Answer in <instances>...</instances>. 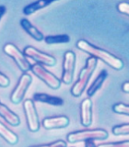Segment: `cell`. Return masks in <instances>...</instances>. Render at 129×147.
Returning <instances> with one entry per match:
<instances>
[{
	"label": "cell",
	"instance_id": "d4e9b609",
	"mask_svg": "<svg viewBox=\"0 0 129 147\" xmlns=\"http://www.w3.org/2000/svg\"><path fill=\"white\" fill-rule=\"evenodd\" d=\"M6 11H7V7L5 6H0V20H1V18L4 17V15L6 14Z\"/></svg>",
	"mask_w": 129,
	"mask_h": 147
},
{
	"label": "cell",
	"instance_id": "ac0fdd59",
	"mask_svg": "<svg viewBox=\"0 0 129 147\" xmlns=\"http://www.w3.org/2000/svg\"><path fill=\"white\" fill-rule=\"evenodd\" d=\"M44 40L47 44H58V43H67L70 41V37L67 34L62 35H51L44 37Z\"/></svg>",
	"mask_w": 129,
	"mask_h": 147
},
{
	"label": "cell",
	"instance_id": "44dd1931",
	"mask_svg": "<svg viewBox=\"0 0 129 147\" xmlns=\"http://www.w3.org/2000/svg\"><path fill=\"white\" fill-rule=\"evenodd\" d=\"M97 147H129V141L118 142H108V144H100Z\"/></svg>",
	"mask_w": 129,
	"mask_h": 147
},
{
	"label": "cell",
	"instance_id": "9a60e30c",
	"mask_svg": "<svg viewBox=\"0 0 129 147\" xmlns=\"http://www.w3.org/2000/svg\"><path fill=\"white\" fill-rule=\"evenodd\" d=\"M107 76H108L107 71H106V70L101 71L100 73V75L97 76V78L93 81V83L91 84V86H90V88H88V91H87L88 96H94L96 92L100 88L101 86H103V82L105 81L106 78H107Z\"/></svg>",
	"mask_w": 129,
	"mask_h": 147
},
{
	"label": "cell",
	"instance_id": "603a6c76",
	"mask_svg": "<svg viewBox=\"0 0 129 147\" xmlns=\"http://www.w3.org/2000/svg\"><path fill=\"white\" fill-rule=\"evenodd\" d=\"M117 9L119 10V12L129 16V3H126V2L119 3L118 6H117Z\"/></svg>",
	"mask_w": 129,
	"mask_h": 147
},
{
	"label": "cell",
	"instance_id": "4fadbf2b",
	"mask_svg": "<svg viewBox=\"0 0 129 147\" xmlns=\"http://www.w3.org/2000/svg\"><path fill=\"white\" fill-rule=\"evenodd\" d=\"M33 100L37 102H41L53 106H62L64 104L63 98H59V96H51L44 93H36L33 95Z\"/></svg>",
	"mask_w": 129,
	"mask_h": 147
},
{
	"label": "cell",
	"instance_id": "7402d4cb",
	"mask_svg": "<svg viewBox=\"0 0 129 147\" xmlns=\"http://www.w3.org/2000/svg\"><path fill=\"white\" fill-rule=\"evenodd\" d=\"M31 147H67V142L64 141L59 140L56 142H54L52 144H43V145H39V146H31Z\"/></svg>",
	"mask_w": 129,
	"mask_h": 147
},
{
	"label": "cell",
	"instance_id": "7a4b0ae2",
	"mask_svg": "<svg viewBox=\"0 0 129 147\" xmlns=\"http://www.w3.org/2000/svg\"><path fill=\"white\" fill-rule=\"evenodd\" d=\"M97 63H98V60L92 56L87 60L86 65L82 68V70L80 71V74H79V76H78V79L77 80L75 85H74L71 88L72 96L78 98V96H80L81 94L84 92L86 86L88 85V82H89L92 74L95 71Z\"/></svg>",
	"mask_w": 129,
	"mask_h": 147
},
{
	"label": "cell",
	"instance_id": "9c48e42d",
	"mask_svg": "<svg viewBox=\"0 0 129 147\" xmlns=\"http://www.w3.org/2000/svg\"><path fill=\"white\" fill-rule=\"evenodd\" d=\"M24 54L26 56L33 59L34 61L38 62L40 63L45 64V65L54 66L55 64H56V60H55V58L53 57L52 55L41 53L37 49H35L34 47H31V46H27L24 49Z\"/></svg>",
	"mask_w": 129,
	"mask_h": 147
},
{
	"label": "cell",
	"instance_id": "8992f818",
	"mask_svg": "<svg viewBox=\"0 0 129 147\" xmlns=\"http://www.w3.org/2000/svg\"><path fill=\"white\" fill-rule=\"evenodd\" d=\"M31 84V76L29 74L24 73L20 76L15 89L13 90L10 96V99L12 101V103L18 104L21 102L23 98H24V96Z\"/></svg>",
	"mask_w": 129,
	"mask_h": 147
},
{
	"label": "cell",
	"instance_id": "e0dca14e",
	"mask_svg": "<svg viewBox=\"0 0 129 147\" xmlns=\"http://www.w3.org/2000/svg\"><path fill=\"white\" fill-rule=\"evenodd\" d=\"M53 1H47V0H39V1L33 2L30 5L26 6L23 8V13L25 15H31V14L35 13L36 11L40 10V9L43 8L45 7L49 6L50 4H52Z\"/></svg>",
	"mask_w": 129,
	"mask_h": 147
},
{
	"label": "cell",
	"instance_id": "ffe728a7",
	"mask_svg": "<svg viewBox=\"0 0 129 147\" xmlns=\"http://www.w3.org/2000/svg\"><path fill=\"white\" fill-rule=\"evenodd\" d=\"M113 110L115 113L129 116V105H126L123 103H117L113 106Z\"/></svg>",
	"mask_w": 129,
	"mask_h": 147
},
{
	"label": "cell",
	"instance_id": "d6986e66",
	"mask_svg": "<svg viewBox=\"0 0 129 147\" xmlns=\"http://www.w3.org/2000/svg\"><path fill=\"white\" fill-rule=\"evenodd\" d=\"M113 133L114 135H127L129 134V124H122L113 128Z\"/></svg>",
	"mask_w": 129,
	"mask_h": 147
},
{
	"label": "cell",
	"instance_id": "52a82bcc",
	"mask_svg": "<svg viewBox=\"0 0 129 147\" xmlns=\"http://www.w3.org/2000/svg\"><path fill=\"white\" fill-rule=\"evenodd\" d=\"M23 109H24L29 130L31 131H37L40 129V122L33 101L31 99H26L23 103Z\"/></svg>",
	"mask_w": 129,
	"mask_h": 147
},
{
	"label": "cell",
	"instance_id": "30bf717a",
	"mask_svg": "<svg viewBox=\"0 0 129 147\" xmlns=\"http://www.w3.org/2000/svg\"><path fill=\"white\" fill-rule=\"evenodd\" d=\"M80 121L85 127H89L92 123V101L90 98H85L80 106Z\"/></svg>",
	"mask_w": 129,
	"mask_h": 147
},
{
	"label": "cell",
	"instance_id": "484cf974",
	"mask_svg": "<svg viewBox=\"0 0 129 147\" xmlns=\"http://www.w3.org/2000/svg\"><path fill=\"white\" fill-rule=\"evenodd\" d=\"M122 89L124 92H126V93H128L129 94V82H126L123 84V86H122Z\"/></svg>",
	"mask_w": 129,
	"mask_h": 147
},
{
	"label": "cell",
	"instance_id": "4316f807",
	"mask_svg": "<svg viewBox=\"0 0 129 147\" xmlns=\"http://www.w3.org/2000/svg\"><path fill=\"white\" fill-rule=\"evenodd\" d=\"M85 147H97L94 141H87L85 142Z\"/></svg>",
	"mask_w": 129,
	"mask_h": 147
},
{
	"label": "cell",
	"instance_id": "5b68a950",
	"mask_svg": "<svg viewBox=\"0 0 129 147\" xmlns=\"http://www.w3.org/2000/svg\"><path fill=\"white\" fill-rule=\"evenodd\" d=\"M31 71L37 77H39L41 81L44 82L50 88L58 89L60 86H61V81H60L54 75H53L51 72L47 71L43 65H41L39 63H35L33 65H31Z\"/></svg>",
	"mask_w": 129,
	"mask_h": 147
},
{
	"label": "cell",
	"instance_id": "ba28073f",
	"mask_svg": "<svg viewBox=\"0 0 129 147\" xmlns=\"http://www.w3.org/2000/svg\"><path fill=\"white\" fill-rule=\"evenodd\" d=\"M76 63V55L71 51L66 52L64 55L63 61V74H62V81L64 84H70L73 80L74 70H75Z\"/></svg>",
	"mask_w": 129,
	"mask_h": 147
},
{
	"label": "cell",
	"instance_id": "7c38bea8",
	"mask_svg": "<svg viewBox=\"0 0 129 147\" xmlns=\"http://www.w3.org/2000/svg\"><path fill=\"white\" fill-rule=\"evenodd\" d=\"M0 116L11 126H18L20 123V119L18 115L11 111L6 105L2 104L1 101H0Z\"/></svg>",
	"mask_w": 129,
	"mask_h": 147
},
{
	"label": "cell",
	"instance_id": "2e32d148",
	"mask_svg": "<svg viewBox=\"0 0 129 147\" xmlns=\"http://www.w3.org/2000/svg\"><path fill=\"white\" fill-rule=\"evenodd\" d=\"M0 136L6 142H7L8 144H10L12 145L16 144L18 142V135L16 133H14L12 131L9 130L7 126H5L2 122H0Z\"/></svg>",
	"mask_w": 129,
	"mask_h": 147
},
{
	"label": "cell",
	"instance_id": "5bb4252c",
	"mask_svg": "<svg viewBox=\"0 0 129 147\" xmlns=\"http://www.w3.org/2000/svg\"><path fill=\"white\" fill-rule=\"evenodd\" d=\"M20 26L22 27V29L34 40L41 41L44 39L43 33H41V32L37 29L36 27H34L33 25H32L31 23L27 20V18H22V20H20Z\"/></svg>",
	"mask_w": 129,
	"mask_h": 147
},
{
	"label": "cell",
	"instance_id": "3957f363",
	"mask_svg": "<svg viewBox=\"0 0 129 147\" xmlns=\"http://www.w3.org/2000/svg\"><path fill=\"white\" fill-rule=\"evenodd\" d=\"M108 137V132L103 129H93V130H83L71 132L67 135V139L70 144L77 142H87L95 140H104Z\"/></svg>",
	"mask_w": 129,
	"mask_h": 147
},
{
	"label": "cell",
	"instance_id": "277c9868",
	"mask_svg": "<svg viewBox=\"0 0 129 147\" xmlns=\"http://www.w3.org/2000/svg\"><path fill=\"white\" fill-rule=\"evenodd\" d=\"M4 52L15 61L17 65L20 67L21 71L26 73L31 69V64L26 58V55L24 54V53L20 52L17 46L12 43H7L4 46Z\"/></svg>",
	"mask_w": 129,
	"mask_h": 147
},
{
	"label": "cell",
	"instance_id": "6da1fadb",
	"mask_svg": "<svg viewBox=\"0 0 129 147\" xmlns=\"http://www.w3.org/2000/svg\"><path fill=\"white\" fill-rule=\"evenodd\" d=\"M77 47L83 51V52L90 54L92 57H95L96 59H100L101 61L107 63L109 66L115 69V70H121L124 67V63L121 59L117 58L113 54L106 52L103 49L90 44L87 40H79L77 42Z\"/></svg>",
	"mask_w": 129,
	"mask_h": 147
},
{
	"label": "cell",
	"instance_id": "8fae6325",
	"mask_svg": "<svg viewBox=\"0 0 129 147\" xmlns=\"http://www.w3.org/2000/svg\"><path fill=\"white\" fill-rule=\"evenodd\" d=\"M69 124V119L66 116L45 118L43 121V126L46 130L66 128Z\"/></svg>",
	"mask_w": 129,
	"mask_h": 147
},
{
	"label": "cell",
	"instance_id": "cb8c5ba5",
	"mask_svg": "<svg viewBox=\"0 0 129 147\" xmlns=\"http://www.w3.org/2000/svg\"><path fill=\"white\" fill-rule=\"evenodd\" d=\"M9 84H10L9 78L0 72V86L1 87H7L9 86Z\"/></svg>",
	"mask_w": 129,
	"mask_h": 147
}]
</instances>
